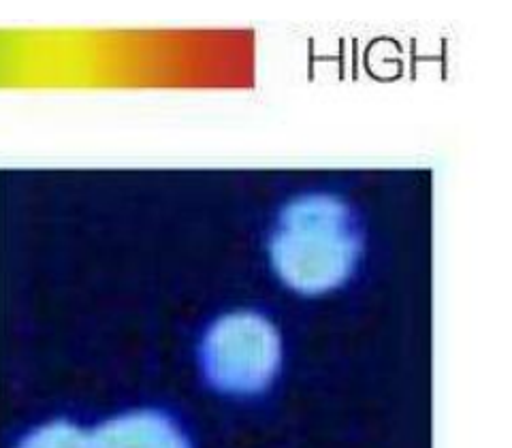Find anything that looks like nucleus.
Wrapping results in <instances>:
<instances>
[{"mask_svg": "<svg viewBox=\"0 0 512 448\" xmlns=\"http://www.w3.org/2000/svg\"><path fill=\"white\" fill-rule=\"evenodd\" d=\"M269 254L274 269L303 295L327 293L357 267L361 229L355 212L333 195H303L280 212Z\"/></svg>", "mask_w": 512, "mask_h": 448, "instance_id": "obj_1", "label": "nucleus"}, {"mask_svg": "<svg viewBox=\"0 0 512 448\" xmlns=\"http://www.w3.org/2000/svg\"><path fill=\"white\" fill-rule=\"evenodd\" d=\"M201 365L207 382L222 393H259L278 374L280 338L259 314L222 316L205 335Z\"/></svg>", "mask_w": 512, "mask_h": 448, "instance_id": "obj_2", "label": "nucleus"}, {"mask_svg": "<svg viewBox=\"0 0 512 448\" xmlns=\"http://www.w3.org/2000/svg\"><path fill=\"white\" fill-rule=\"evenodd\" d=\"M92 448H188L182 431L167 416L135 412L101 425L90 436Z\"/></svg>", "mask_w": 512, "mask_h": 448, "instance_id": "obj_3", "label": "nucleus"}, {"mask_svg": "<svg viewBox=\"0 0 512 448\" xmlns=\"http://www.w3.org/2000/svg\"><path fill=\"white\" fill-rule=\"evenodd\" d=\"M20 448H92V442L86 431L58 421L32 431Z\"/></svg>", "mask_w": 512, "mask_h": 448, "instance_id": "obj_4", "label": "nucleus"}]
</instances>
